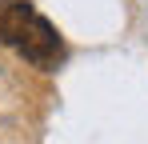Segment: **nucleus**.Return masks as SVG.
Masks as SVG:
<instances>
[{"mask_svg": "<svg viewBox=\"0 0 148 144\" xmlns=\"http://www.w3.org/2000/svg\"><path fill=\"white\" fill-rule=\"evenodd\" d=\"M0 44L36 68H56L64 60V40L48 16H40L28 0H0Z\"/></svg>", "mask_w": 148, "mask_h": 144, "instance_id": "1", "label": "nucleus"}]
</instances>
